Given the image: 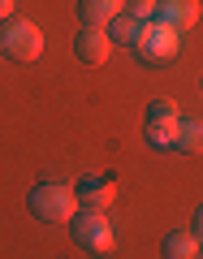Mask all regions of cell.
<instances>
[{
    "label": "cell",
    "instance_id": "obj_1",
    "mask_svg": "<svg viewBox=\"0 0 203 259\" xmlns=\"http://www.w3.org/2000/svg\"><path fill=\"white\" fill-rule=\"evenodd\" d=\"M30 212H35V221L44 225H65L78 216V199L69 186H56V182H39L35 190H30Z\"/></svg>",
    "mask_w": 203,
    "mask_h": 259
},
{
    "label": "cell",
    "instance_id": "obj_2",
    "mask_svg": "<svg viewBox=\"0 0 203 259\" xmlns=\"http://www.w3.org/2000/svg\"><path fill=\"white\" fill-rule=\"evenodd\" d=\"M0 52L9 61H39L44 52V30L26 18H9L0 22Z\"/></svg>",
    "mask_w": 203,
    "mask_h": 259
},
{
    "label": "cell",
    "instance_id": "obj_3",
    "mask_svg": "<svg viewBox=\"0 0 203 259\" xmlns=\"http://www.w3.org/2000/svg\"><path fill=\"white\" fill-rule=\"evenodd\" d=\"M69 233H74V242L83 250H91V255H112V246H117V238H112V225L104 212H78L74 221H69Z\"/></svg>",
    "mask_w": 203,
    "mask_h": 259
},
{
    "label": "cell",
    "instance_id": "obj_4",
    "mask_svg": "<svg viewBox=\"0 0 203 259\" xmlns=\"http://www.w3.org/2000/svg\"><path fill=\"white\" fill-rule=\"evenodd\" d=\"M134 52L143 56L147 65H165L177 56V30H169L165 22H143L139 26V39H134Z\"/></svg>",
    "mask_w": 203,
    "mask_h": 259
},
{
    "label": "cell",
    "instance_id": "obj_5",
    "mask_svg": "<svg viewBox=\"0 0 203 259\" xmlns=\"http://www.w3.org/2000/svg\"><path fill=\"white\" fill-rule=\"evenodd\" d=\"M177 125H182L177 108L160 100V104H151V108H147V125H143V134H147L151 147L165 151V147H173V143H177Z\"/></svg>",
    "mask_w": 203,
    "mask_h": 259
},
{
    "label": "cell",
    "instance_id": "obj_6",
    "mask_svg": "<svg viewBox=\"0 0 203 259\" xmlns=\"http://www.w3.org/2000/svg\"><path fill=\"white\" fill-rule=\"evenodd\" d=\"M74 199L83 207H91V212H108V207L117 203V182H112V177H83V182L74 186Z\"/></svg>",
    "mask_w": 203,
    "mask_h": 259
},
{
    "label": "cell",
    "instance_id": "obj_7",
    "mask_svg": "<svg viewBox=\"0 0 203 259\" xmlns=\"http://www.w3.org/2000/svg\"><path fill=\"white\" fill-rule=\"evenodd\" d=\"M74 56L83 65H104L112 56V39H108V30H95V26H83L74 35Z\"/></svg>",
    "mask_w": 203,
    "mask_h": 259
},
{
    "label": "cell",
    "instance_id": "obj_8",
    "mask_svg": "<svg viewBox=\"0 0 203 259\" xmlns=\"http://www.w3.org/2000/svg\"><path fill=\"white\" fill-rule=\"evenodd\" d=\"M156 22L169 30H186L199 22V0H156Z\"/></svg>",
    "mask_w": 203,
    "mask_h": 259
},
{
    "label": "cell",
    "instance_id": "obj_9",
    "mask_svg": "<svg viewBox=\"0 0 203 259\" xmlns=\"http://www.w3.org/2000/svg\"><path fill=\"white\" fill-rule=\"evenodd\" d=\"M121 9H126V0H78V18L95 30H104Z\"/></svg>",
    "mask_w": 203,
    "mask_h": 259
},
{
    "label": "cell",
    "instance_id": "obj_10",
    "mask_svg": "<svg viewBox=\"0 0 203 259\" xmlns=\"http://www.w3.org/2000/svg\"><path fill=\"white\" fill-rule=\"evenodd\" d=\"M160 255L165 259H194L199 255V238H194L190 229H173V233H165V242H160Z\"/></svg>",
    "mask_w": 203,
    "mask_h": 259
},
{
    "label": "cell",
    "instance_id": "obj_11",
    "mask_svg": "<svg viewBox=\"0 0 203 259\" xmlns=\"http://www.w3.org/2000/svg\"><path fill=\"white\" fill-rule=\"evenodd\" d=\"M177 151H186V156H203V121H182L177 125Z\"/></svg>",
    "mask_w": 203,
    "mask_h": 259
},
{
    "label": "cell",
    "instance_id": "obj_12",
    "mask_svg": "<svg viewBox=\"0 0 203 259\" xmlns=\"http://www.w3.org/2000/svg\"><path fill=\"white\" fill-rule=\"evenodd\" d=\"M139 26H143L139 18H130V13L121 9L117 18L108 22V39H112V44H134V39H139Z\"/></svg>",
    "mask_w": 203,
    "mask_h": 259
},
{
    "label": "cell",
    "instance_id": "obj_13",
    "mask_svg": "<svg viewBox=\"0 0 203 259\" xmlns=\"http://www.w3.org/2000/svg\"><path fill=\"white\" fill-rule=\"evenodd\" d=\"M126 13H130V18H139V22H151V18H156V0H130Z\"/></svg>",
    "mask_w": 203,
    "mask_h": 259
},
{
    "label": "cell",
    "instance_id": "obj_14",
    "mask_svg": "<svg viewBox=\"0 0 203 259\" xmlns=\"http://www.w3.org/2000/svg\"><path fill=\"white\" fill-rule=\"evenodd\" d=\"M190 233H194V238L203 242V207H199V212H194V229H190Z\"/></svg>",
    "mask_w": 203,
    "mask_h": 259
},
{
    "label": "cell",
    "instance_id": "obj_15",
    "mask_svg": "<svg viewBox=\"0 0 203 259\" xmlns=\"http://www.w3.org/2000/svg\"><path fill=\"white\" fill-rule=\"evenodd\" d=\"M13 18V0H0V22H9Z\"/></svg>",
    "mask_w": 203,
    "mask_h": 259
},
{
    "label": "cell",
    "instance_id": "obj_16",
    "mask_svg": "<svg viewBox=\"0 0 203 259\" xmlns=\"http://www.w3.org/2000/svg\"><path fill=\"white\" fill-rule=\"evenodd\" d=\"M194 259H203V250H199V255H194Z\"/></svg>",
    "mask_w": 203,
    "mask_h": 259
}]
</instances>
